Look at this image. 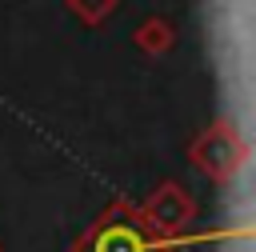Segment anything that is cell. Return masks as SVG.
I'll list each match as a JSON object with an SVG mask.
<instances>
[{"label":"cell","instance_id":"6da1fadb","mask_svg":"<svg viewBox=\"0 0 256 252\" xmlns=\"http://www.w3.org/2000/svg\"><path fill=\"white\" fill-rule=\"evenodd\" d=\"M88 252H160L148 232L136 220H104L100 232H92V248Z\"/></svg>","mask_w":256,"mask_h":252}]
</instances>
